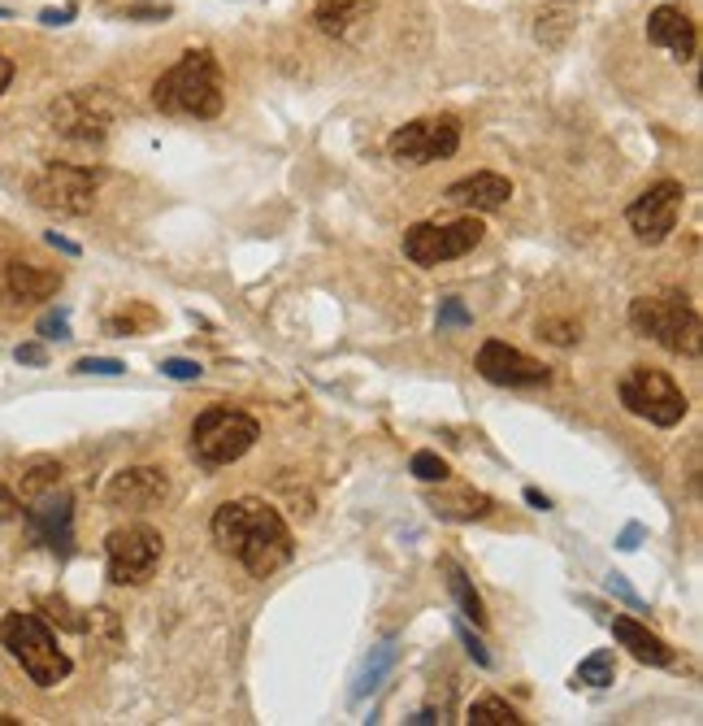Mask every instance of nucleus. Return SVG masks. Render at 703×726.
I'll list each match as a JSON object with an SVG mask.
<instances>
[{"label": "nucleus", "instance_id": "38", "mask_svg": "<svg viewBox=\"0 0 703 726\" xmlns=\"http://www.w3.org/2000/svg\"><path fill=\"white\" fill-rule=\"evenodd\" d=\"M22 514V505H18V492H9L4 483H0V522H13Z\"/></svg>", "mask_w": 703, "mask_h": 726}, {"label": "nucleus", "instance_id": "24", "mask_svg": "<svg viewBox=\"0 0 703 726\" xmlns=\"http://www.w3.org/2000/svg\"><path fill=\"white\" fill-rule=\"evenodd\" d=\"M391 662H396V648L391 644H383V648H374V657L360 666V675H356V687H352V700H360L365 692H374L378 683H383V675L391 670Z\"/></svg>", "mask_w": 703, "mask_h": 726}, {"label": "nucleus", "instance_id": "21", "mask_svg": "<svg viewBox=\"0 0 703 726\" xmlns=\"http://www.w3.org/2000/svg\"><path fill=\"white\" fill-rule=\"evenodd\" d=\"M573 22H578V9H573V0H552L543 13H539V44H548V49H560L564 40H569V31H573Z\"/></svg>", "mask_w": 703, "mask_h": 726}, {"label": "nucleus", "instance_id": "31", "mask_svg": "<svg viewBox=\"0 0 703 726\" xmlns=\"http://www.w3.org/2000/svg\"><path fill=\"white\" fill-rule=\"evenodd\" d=\"M74 374H104V379H118V374H126V362H118V357H79V362H74Z\"/></svg>", "mask_w": 703, "mask_h": 726}, {"label": "nucleus", "instance_id": "32", "mask_svg": "<svg viewBox=\"0 0 703 726\" xmlns=\"http://www.w3.org/2000/svg\"><path fill=\"white\" fill-rule=\"evenodd\" d=\"M40 335H44V340H70V317L61 310H49L40 317Z\"/></svg>", "mask_w": 703, "mask_h": 726}, {"label": "nucleus", "instance_id": "12", "mask_svg": "<svg viewBox=\"0 0 703 726\" xmlns=\"http://www.w3.org/2000/svg\"><path fill=\"white\" fill-rule=\"evenodd\" d=\"M682 183H673V179H664V183H655L648 188L634 205L625 209V222H630V231L643 240V244H664L673 231H677V218H682Z\"/></svg>", "mask_w": 703, "mask_h": 726}, {"label": "nucleus", "instance_id": "8", "mask_svg": "<svg viewBox=\"0 0 703 726\" xmlns=\"http://www.w3.org/2000/svg\"><path fill=\"white\" fill-rule=\"evenodd\" d=\"M96 188H101L96 170L74 165V161H52L31 179V201L61 218H79L96 205Z\"/></svg>", "mask_w": 703, "mask_h": 726}, {"label": "nucleus", "instance_id": "20", "mask_svg": "<svg viewBox=\"0 0 703 726\" xmlns=\"http://www.w3.org/2000/svg\"><path fill=\"white\" fill-rule=\"evenodd\" d=\"M4 283H9V292H13L18 301H49L52 292L61 288V274L40 270V265H31V261H9Z\"/></svg>", "mask_w": 703, "mask_h": 726}, {"label": "nucleus", "instance_id": "41", "mask_svg": "<svg viewBox=\"0 0 703 726\" xmlns=\"http://www.w3.org/2000/svg\"><path fill=\"white\" fill-rule=\"evenodd\" d=\"M44 240H49L57 253H65V258H79V244H74V240H65V235H57V231H49Z\"/></svg>", "mask_w": 703, "mask_h": 726}, {"label": "nucleus", "instance_id": "18", "mask_svg": "<svg viewBox=\"0 0 703 726\" xmlns=\"http://www.w3.org/2000/svg\"><path fill=\"white\" fill-rule=\"evenodd\" d=\"M612 635H617V644L634 662H643V666H673V648L660 635H652L648 626L634 623V618H612Z\"/></svg>", "mask_w": 703, "mask_h": 726}, {"label": "nucleus", "instance_id": "1", "mask_svg": "<svg viewBox=\"0 0 703 726\" xmlns=\"http://www.w3.org/2000/svg\"><path fill=\"white\" fill-rule=\"evenodd\" d=\"M213 544L235 557L252 578H265V574L283 571L296 553V540H292V526L283 522V514L256 496H244V501H226L213 522Z\"/></svg>", "mask_w": 703, "mask_h": 726}, {"label": "nucleus", "instance_id": "25", "mask_svg": "<svg viewBox=\"0 0 703 726\" xmlns=\"http://www.w3.org/2000/svg\"><path fill=\"white\" fill-rule=\"evenodd\" d=\"M61 483V462H52V457H44V462H31V466L22 470V496L31 501V496H40V492H49V487H57Z\"/></svg>", "mask_w": 703, "mask_h": 726}, {"label": "nucleus", "instance_id": "45", "mask_svg": "<svg viewBox=\"0 0 703 726\" xmlns=\"http://www.w3.org/2000/svg\"><path fill=\"white\" fill-rule=\"evenodd\" d=\"M0 726H18V718H9V714H0Z\"/></svg>", "mask_w": 703, "mask_h": 726}, {"label": "nucleus", "instance_id": "46", "mask_svg": "<svg viewBox=\"0 0 703 726\" xmlns=\"http://www.w3.org/2000/svg\"><path fill=\"white\" fill-rule=\"evenodd\" d=\"M0 18H9V9H4V4H0Z\"/></svg>", "mask_w": 703, "mask_h": 726}, {"label": "nucleus", "instance_id": "5", "mask_svg": "<svg viewBox=\"0 0 703 726\" xmlns=\"http://www.w3.org/2000/svg\"><path fill=\"white\" fill-rule=\"evenodd\" d=\"M261 426L256 417L244 414V410H226V405H213L196 417L192 426V457L201 462L204 470H222L231 462H240L256 444Z\"/></svg>", "mask_w": 703, "mask_h": 726}, {"label": "nucleus", "instance_id": "9", "mask_svg": "<svg viewBox=\"0 0 703 726\" xmlns=\"http://www.w3.org/2000/svg\"><path fill=\"white\" fill-rule=\"evenodd\" d=\"M487 226L478 218H456V222H417L404 231V258L412 265H444L482 244Z\"/></svg>", "mask_w": 703, "mask_h": 726}, {"label": "nucleus", "instance_id": "7", "mask_svg": "<svg viewBox=\"0 0 703 726\" xmlns=\"http://www.w3.org/2000/svg\"><path fill=\"white\" fill-rule=\"evenodd\" d=\"M113 122H118V101L104 88H79L49 104V127L74 144H101L113 131Z\"/></svg>", "mask_w": 703, "mask_h": 726}, {"label": "nucleus", "instance_id": "13", "mask_svg": "<svg viewBox=\"0 0 703 726\" xmlns=\"http://www.w3.org/2000/svg\"><path fill=\"white\" fill-rule=\"evenodd\" d=\"M27 531H31L35 544H44L52 553L70 557V548H74V496L61 492V487H49V492L31 496Z\"/></svg>", "mask_w": 703, "mask_h": 726}, {"label": "nucleus", "instance_id": "16", "mask_svg": "<svg viewBox=\"0 0 703 726\" xmlns=\"http://www.w3.org/2000/svg\"><path fill=\"white\" fill-rule=\"evenodd\" d=\"M648 40L655 49L673 52L677 61H695L700 52V27L682 4H655L648 18Z\"/></svg>", "mask_w": 703, "mask_h": 726}, {"label": "nucleus", "instance_id": "44", "mask_svg": "<svg viewBox=\"0 0 703 726\" xmlns=\"http://www.w3.org/2000/svg\"><path fill=\"white\" fill-rule=\"evenodd\" d=\"M408 723H417V726H430V723H439V718H435V714H430V709H421V714H417V718H408Z\"/></svg>", "mask_w": 703, "mask_h": 726}, {"label": "nucleus", "instance_id": "15", "mask_svg": "<svg viewBox=\"0 0 703 726\" xmlns=\"http://www.w3.org/2000/svg\"><path fill=\"white\" fill-rule=\"evenodd\" d=\"M478 374L496 387H534V383H548L552 370L534 357H526L521 349L503 344V340H487L478 349Z\"/></svg>", "mask_w": 703, "mask_h": 726}, {"label": "nucleus", "instance_id": "23", "mask_svg": "<svg viewBox=\"0 0 703 726\" xmlns=\"http://www.w3.org/2000/svg\"><path fill=\"white\" fill-rule=\"evenodd\" d=\"M469 726H521L517 709L500 696H482L469 705Z\"/></svg>", "mask_w": 703, "mask_h": 726}, {"label": "nucleus", "instance_id": "26", "mask_svg": "<svg viewBox=\"0 0 703 726\" xmlns=\"http://www.w3.org/2000/svg\"><path fill=\"white\" fill-rule=\"evenodd\" d=\"M435 510H439V518L469 522V518H487L496 505H491V496H482V492H469V496H460V501H444V505H435Z\"/></svg>", "mask_w": 703, "mask_h": 726}, {"label": "nucleus", "instance_id": "6", "mask_svg": "<svg viewBox=\"0 0 703 726\" xmlns=\"http://www.w3.org/2000/svg\"><path fill=\"white\" fill-rule=\"evenodd\" d=\"M617 396H621V405H625L630 414L652 422V426H677V422L686 417V410H691L686 392H682L664 370H655V365H634V370H625Z\"/></svg>", "mask_w": 703, "mask_h": 726}, {"label": "nucleus", "instance_id": "10", "mask_svg": "<svg viewBox=\"0 0 703 726\" xmlns=\"http://www.w3.org/2000/svg\"><path fill=\"white\" fill-rule=\"evenodd\" d=\"M104 562H109V578L118 587H140L149 583L156 566H161V535L152 526H118L104 540Z\"/></svg>", "mask_w": 703, "mask_h": 726}, {"label": "nucleus", "instance_id": "2", "mask_svg": "<svg viewBox=\"0 0 703 726\" xmlns=\"http://www.w3.org/2000/svg\"><path fill=\"white\" fill-rule=\"evenodd\" d=\"M152 104L170 118H217L226 109V74L208 49H187L156 83Z\"/></svg>", "mask_w": 703, "mask_h": 726}, {"label": "nucleus", "instance_id": "29", "mask_svg": "<svg viewBox=\"0 0 703 726\" xmlns=\"http://www.w3.org/2000/svg\"><path fill=\"white\" fill-rule=\"evenodd\" d=\"M408 470H412L421 483H444V478H448V462H444L439 453H412Z\"/></svg>", "mask_w": 703, "mask_h": 726}, {"label": "nucleus", "instance_id": "19", "mask_svg": "<svg viewBox=\"0 0 703 726\" xmlns=\"http://www.w3.org/2000/svg\"><path fill=\"white\" fill-rule=\"evenodd\" d=\"M378 9V0H317L313 22L322 36H348L356 22H365Z\"/></svg>", "mask_w": 703, "mask_h": 726}, {"label": "nucleus", "instance_id": "22", "mask_svg": "<svg viewBox=\"0 0 703 726\" xmlns=\"http://www.w3.org/2000/svg\"><path fill=\"white\" fill-rule=\"evenodd\" d=\"M448 587H452L456 605H460V614L469 618L473 626H487V614H482V596L469 587V578H465V571L460 566H452L448 562Z\"/></svg>", "mask_w": 703, "mask_h": 726}, {"label": "nucleus", "instance_id": "14", "mask_svg": "<svg viewBox=\"0 0 703 726\" xmlns=\"http://www.w3.org/2000/svg\"><path fill=\"white\" fill-rule=\"evenodd\" d=\"M165 496H170V478H165V470L156 466L118 470L109 478V487H104V505L109 510H122V514H149Z\"/></svg>", "mask_w": 703, "mask_h": 726}, {"label": "nucleus", "instance_id": "11", "mask_svg": "<svg viewBox=\"0 0 703 726\" xmlns=\"http://www.w3.org/2000/svg\"><path fill=\"white\" fill-rule=\"evenodd\" d=\"M456 149H460V122L448 113L444 118H417L387 140V153L400 165H430L439 157H452Z\"/></svg>", "mask_w": 703, "mask_h": 726}, {"label": "nucleus", "instance_id": "43", "mask_svg": "<svg viewBox=\"0 0 703 726\" xmlns=\"http://www.w3.org/2000/svg\"><path fill=\"white\" fill-rule=\"evenodd\" d=\"M9 83H13V61H9L4 52H0V97L9 92Z\"/></svg>", "mask_w": 703, "mask_h": 726}, {"label": "nucleus", "instance_id": "40", "mask_svg": "<svg viewBox=\"0 0 703 726\" xmlns=\"http://www.w3.org/2000/svg\"><path fill=\"white\" fill-rule=\"evenodd\" d=\"M74 13H79L74 4H61V9H44V13H40V22H44V27H65Z\"/></svg>", "mask_w": 703, "mask_h": 726}, {"label": "nucleus", "instance_id": "39", "mask_svg": "<svg viewBox=\"0 0 703 726\" xmlns=\"http://www.w3.org/2000/svg\"><path fill=\"white\" fill-rule=\"evenodd\" d=\"M643 535H648V531H643V522H630V526L621 531V540H617V548H625V553H634Z\"/></svg>", "mask_w": 703, "mask_h": 726}, {"label": "nucleus", "instance_id": "36", "mask_svg": "<svg viewBox=\"0 0 703 726\" xmlns=\"http://www.w3.org/2000/svg\"><path fill=\"white\" fill-rule=\"evenodd\" d=\"M608 592H617L625 605H634V609H643V601H639V592L625 583V574H608Z\"/></svg>", "mask_w": 703, "mask_h": 726}, {"label": "nucleus", "instance_id": "27", "mask_svg": "<svg viewBox=\"0 0 703 726\" xmlns=\"http://www.w3.org/2000/svg\"><path fill=\"white\" fill-rule=\"evenodd\" d=\"M617 678V662H612V653L600 648V653H591L582 666H578V683H587V687H608Z\"/></svg>", "mask_w": 703, "mask_h": 726}, {"label": "nucleus", "instance_id": "33", "mask_svg": "<svg viewBox=\"0 0 703 726\" xmlns=\"http://www.w3.org/2000/svg\"><path fill=\"white\" fill-rule=\"evenodd\" d=\"M473 322V313L465 310L460 301H444V310H439V331H452V326H469Z\"/></svg>", "mask_w": 703, "mask_h": 726}, {"label": "nucleus", "instance_id": "3", "mask_svg": "<svg viewBox=\"0 0 703 726\" xmlns=\"http://www.w3.org/2000/svg\"><path fill=\"white\" fill-rule=\"evenodd\" d=\"M0 644L9 648V657L27 670V678L35 687H57L61 678H70V670H74V662L57 648V635L35 614H22V609L4 614L0 618Z\"/></svg>", "mask_w": 703, "mask_h": 726}, {"label": "nucleus", "instance_id": "34", "mask_svg": "<svg viewBox=\"0 0 703 726\" xmlns=\"http://www.w3.org/2000/svg\"><path fill=\"white\" fill-rule=\"evenodd\" d=\"M460 639H465V653H469V657H473V662H478V666L487 670V666H491V653L482 648V639H478V635H473L469 626H460Z\"/></svg>", "mask_w": 703, "mask_h": 726}, {"label": "nucleus", "instance_id": "28", "mask_svg": "<svg viewBox=\"0 0 703 726\" xmlns=\"http://www.w3.org/2000/svg\"><path fill=\"white\" fill-rule=\"evenodd\" d=\"M539 340L573 344V340H582V326H578L573 317H543V322H539Z\"/></svg>", "mask_w": 703, "mask_h": 726}, {"label": "nucleus", "instance_id": "17", "mask_svg": "<svg viewBox=\"0 0 703 726\" xmlns=\"http://www.w3.org/2000/svg\"><path fill=\"white\" fill-rule=\"evenodd\" d=\"M448 201L456 209H469V213H496L512 201V183L503 179V174H491V170H482V174H469V179H460L448 188Z\"/></svg>", "mask_w": 703, "mask_h": 726}, {"label": "nucleus", "instance_id": "37", "mask_svg": "<svg viewBox=\"0 0 703 726\" xmlns=\"http://www.w3.org/2000/svg\"><path fill=\"white\" fill-rule=\"evenodd\" d=\"M22 365H49V353H44V344H18V353H13Z\"/></svg>", "mask_w": 703, "mask_h": 726}, {"label": "nucleus", "instance_id": "42", "mask_svg": "<svg viewBox=\"0 0 703 726\" xmlns=\"http://www.w3.org/2000/svg\"><path fill=\"white\" fill-rule=\"evenodd\" d=\"M526 505H534V510H543V514L552 510V501H548V496H543L539 487H526Z\"/></svg>", "mask_w": 703, "mask_h": 726}, {"label": "nucleus", "instance_id": "35", "mask_svg": "<svg viewBox=\"0 0 703 726\" xmlns=\"http://www.w3.org/2000/svg\"><path fill=\"white\" fill-rule=\"evenodd\" d=\"M174 9L170 4H126L122 9V18H152V22H161V18H170Z\"/></svg>", "mask_w": 703, "mask_h": 726}, {"label": "nucleus", "instance_id": "4", "mask_svg": "<svg viewBox=\"0 0 703 726\" xmlns=\"http://www.w3.org/2000/svg\"><path fill=\"white\" fill-rule=\"evenodd\" d=\"M630 326L639 335L655 340L669 353L682 357H700V313L682 292H664V296H639L630 305Z\"/></svg>", "mask_w": 703, "mask_h": 726}, {"label": "nucleus", "instance_id": "30", "mask_svg": "<svg viewBox=\"0 0 703 726\" xmlns=\"http://www.w3.org/2000/svg\"><path fill=\"white\" fill-rule=\"evenodd\" d=\"M161 374L174 379V383H192V379H201L204 374V365L192 362V357H165V362H161Z\"/></svg>", "mask_w": 703, "mask_h": 726}]
</instances>
